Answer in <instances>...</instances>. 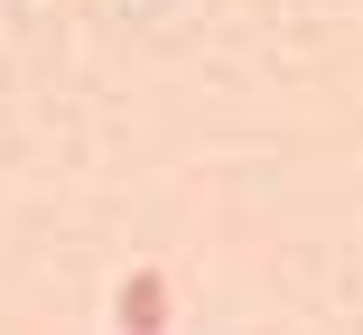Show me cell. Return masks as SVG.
<instances>
[{
	"label": "cell",
	"mask_w": 363,
	"mask_h": 335,
	"mask_svg": "<svg viewBox=\"0 0 363 335\" xmlns=\"http://www.w3.org/2000/svg\"><path fill=\"white\" fill-rule=\"evenodd\" d=\"M159 307H168V289H159V271H140V280L121 289V326H130V335H159Z\"/></svg>",
	"instance_id": "obj_1"
}]
</instances>
